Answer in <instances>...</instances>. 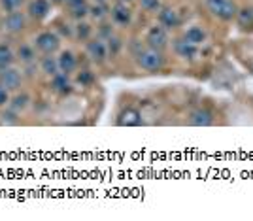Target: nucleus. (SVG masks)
Here are the masks:
<instances>
[{
  "mask_svg": "<svg viewBox=\"0 0 253 221\" xmlns=\"http://www.w3.org/2000/svg\"><path fill=\"white\" fill-rule=\"evenodd\" d=\"M13 61H15V53L11 51L10 45L2 44V45H0V70L10 68L11 64H13Z\"/></svg>",
  "mask_w": 253,
  "mask_h": 221,
  "instance_id": "obj_23",
  "label": "nucleus"
},
{
  "mask_svg": "<svg viewBox=\"0 0 253 221\" xmlns=\"http://www.w3.org/2000/svg\"><path fill=\"white\" fill-rule=\"evenodd\" d=\"M15 59L21 64H25V66L36 63V47L31 45V44H21L17 47V51H15Z\"/></svg>",
  "mask_w": 253,
  "mask_h": 221,
  "instance_id": "obj_18",
  "label": "nucleus"
},
{
  "mask_svg": "<svg viewBox=\"0 0 253 221\" xmlns=\"http://www.w3.org/2000/svg\"><path fill=\"white\" fill-rule=\"evenodd\" d=\"M32 45L36 47V51H40L42 55H53L55 51L61 49V36L53 31H43L34 38Z\"/></svg>",
  "mask_w": 253,
  "mask_h": 221,
  "instance_id": "obj_3",
  "label": "nucleus"
},
{
  "mask_svg": "<svg viewBox=\"0 0 253 221\" xmlns=\"http://www.w3.org/2000/svg\"><path fill=\"white\" fill-rule=\"evenodd\" d=\"M114 23H106V21H102L100 23V27H98V32H96V36L98 38H102V40H108L112 34H114V27H112Z\"/></svg>",
  "mask_w": 253,
  "mask_h": 221,
  "instance_id": "obj_29",
  "label": "nucleus"
},
{
  "mask_svg": "<svg viewBox=\"0 0 253 221\" xmlns=\"http://www.w3.org/2000/svg\"><path fill=\"white\" fill-rule=\"evenodd\" d=\"M6 102H10V93L0 85V106H6Z\"/></svg>",
  "mask_w": 253,
  "mask_h": 221,
  "instance_id": "obj_31",
  "label": "nucleus"
},
{
  "mask_svg": "<svg viewBox=\"0 0 253 221\" xmlns=\"http://www.w3.org/2000/svg\"><path fill=\"white\" fill-rule=\"evenodd\" d=\"M57 31L61 32L59 36H66V38H74V27L68 23H57Z\"/></svg>",
  "mask_w": 253,
  "mask_h": 221,
  "instance_id": "obj_30",
  "label": "nucleus"
},
{
  "mask_svg": "<svg viewBox=\"0 0 253 221\" xmlns=\"http://www.w3.org/2000/svg\"><path fill=\"white\" fill-rule=\"evenodd\" d=\"M106 45H108V53H110V57H116L117 53L121 51V47H123V40L116 36V34H112L108 40H106Z\"/></svg>",
  "mask_w": 253,
  "mask_h": 221,
  "instance_id": "obj_25",
  "label": "nucleus"
},
{
  "mask_svg": "<svg viewBox=\"0 0 253 221\" xmlns=\"http://www.w3.org/2000/svg\"><path fill=\"white\" fill-rule=\"evenodd\" d=\"M85 55L89 57V61L93 64H104L108 61V57H110V53H108V45L102 38H91V40H87L85 42Z\"/></svg>",
  "mask_w": 253,
  "mask_h": 221,
  "instance_id": "obj_4",
  "label": "nucleus"
},
{
  "mask_svg": "<svg viewBox=\"0 0 253 221\" xmlns=\"http://www.w3.org/2000/svg\"><path fill=\"white\" fill-rule=\"evenodd\" d=\"M117 2H125V4H128V2H132V0H117Z\"/></svg>",
  "mask_w": 253,
  "mask_h": 221,
  "instance_id": "obj_34",
  "label": "nucleus"
},
{
  "mask_svg": "<svg viewBox=\"0 0 253 221\" xmlns=\"http://www.w3.org/2000/svg\"><path fill=\"white\" fill-rule=\"evenodd\" d=\"M93 82H95V74L91 72V70H87V68H84V70H80V72L76 74V84L82 85V87H89Z\"/></svg>",
  "mask_w": 253,
  "mask_h": 221,
  "instance_id": "obj_26",
  "label": "nucleus"
},
{
  "mask_svg": "<svg viewBox=\"0 0 253 221\" xmlns=\"http://www.w3.org/2000/svg\"><path fill=\"white\" fill-rule=\"evenodd\" d=\"M23 2H25V0H0V8L6 11V13H10V11L19 10L23 6Z\"/></svg>",
  "mask_w": 253,
  "mask_h": 221,
  "instance_id": "obj_28",
  "label": "nucleus"
},
{
  "mask_svg": "<svg viewBox=\"0 0 253 221\" xmlns=\"http://www.w3.org/2000/svg\"><path fill=\"white\" fill-rule=\"evenodd\" d=\"M236 27L238 31L244 32V34H252L253 32V4H244V6H238V11H236Z\"/></svg>",
  "mask_w": 253,
  "mask_h": 221,
  "instance_id": "obj_9",
  "label": "nucleus"
},
{
  "mask_svg": "<svg viewBox=\"0 0 253 221\" xmlns=\"http://www.w3.org/2000/svg\"><path fill=\"white\" fill-rule=\"evenodd\" d=\"M57 63H59V70L63 74H68V76H72L78 70V57L70 49H63V51L59 53Z\"/></svg>",
  "mask_w": 253,
  "mask_h": 221,
  "instance_id": "obj_14",
  "label": "nucleus"
},
{
  "mask_svg": "<svg viewBox=\"0 0 253 221\" xmlns=\"http://www.w3.org/2000/svg\"><path fill=\"white\" fill-rule=\"evenodd\" d=\"M23 84V74L17 70V68H4V70H0V85L8 91V93H17L19 91V87Z\"/></svg>",
  "mask_w": 253,
  "mask_h": 221,
  "instance_id": "obj_7",
  "label": "nucleus"
},
{
  "mask_svg": "<svg viewBox=\"0 0 253 221\" xmlns=\"http://www.w3.org/2000/svg\"><path fill=\"white\" fill-rule=\"evenodd\" d=\"M110 19L116 27H128L132 23V10L125 2H116L110 6Z\"/></svg>",
  "mask_w": 253,
  "mask_h": 221,
  "instance_id": "obj_8",
  "label": "nucleus"
},
{
  "mask_svg": "<svg viewBox=\"0 0 253 221\" xmlns=\"http://www.w3.org/2000/svg\"><path fill=\"white\" fill-rule=\"evenodd\" d=\"M89 8H91L89 2H82V4H78L74 8H68V11H70V15L74 17L76 21H82L85 17H89Z\"/></svg>",
  "mask_w": 253,
  "mask_h": 221,
  "instance_id": "obj_24",
  "label": "nucleus"
},
{
  "mask_svg": "<svg viewBox=\"0 0 253 221\" xmlns=\"http://www.w3.org/2000/svg\"><path fill=\"white\" fill-rule=\"evenodd\" d=\"M206 10L210 11L211 17H215L217 21L229 23L236 17L238 6L234 0H204Z\"/></svg>",
  "mask_w": 253,
  "mask_h": 221,
  "instance_id": "obj_2",
  "label": "nucleus"
},
{
  "mask_svg": "<svg viewBox=\"0 0 253 221\" xmlns=\"http://www.w3.org/2000/svg\"><path fill=\"white\" fill-rule=\"evenodd\" d=\"M138 4H140L142 10L148 11V13H157L161 10V6H163L161 0H138Z\"/></svg>",
  "mask_w": 253,
  "mask_h": 221,
  "instance_id": "obj_27",
  "label": "nucleus"
},
{
  "mask_svg": "<svg viewBox=\"0 0 253 221\" xmlns=\"http://www.w3.org/2000/svg\"><path fill=\"white\" fill-rule=\"evenodd\" d=\"M82 2H87V0H64L66 8H74V6H78V4H82Z\"/></svg>",
  "mask_w": 253,
  "mask_h": 221,
  "instance_id": "obj_32",
  "label": "nucleus"
},
{
  "mask_svg": "<svg viewBox=\"0 0 253 221\" xmlns=\"http://www.w3.org/2000/svg\"><path fill=\"white\" fill-rule=\"evenodd\" d=\"M89 17H93V19L98 23L106 21V19L110 17V6H108V2H95V4H91V8H89Z\"/></svg>",
  "mask_w": 253,
  "mask_h": 221,
  "instance_id": "obj_19",
  "label": "nucleus"
},
{
  "mask_svg": "<svg viewBox=\"0 0 253 221\" xmlns=\"http://www.w3.org/2000/svg\"><path fill=\"white\" fill-rule=\"evenodd\" d=\"M91 34H93V27L85 21V19H82V21H76V25H74V40H78V42H87V40H91Z\"/></svg>",
  "mask_w": 253,
  "mask_h": 221,
  "instance_id": "obj_21",
  "label": "nucleus"
},
{
  "mask_svg": "<svg viewBox=\"0 0 253 221\" xmlns=\"http://www.w3.org/2000/svg\"><path fill=\"white\" fill-rule=\"evenodd\" d=\"M95 2H108V0H95Z\"/></svg>",
  "mask_w": 253,
  "mask_h": 221,
  "instance_id": "obj_35",
  "label": "nucleus"
},
{
  "mask_svg": "<svg viewBox=\"0 0 253 221\" xmlns=\"http://www.w3.org/2000/svg\"><path fill=\"white\" fill-rule=\"evenodd\" d=\"M170 44V36H169V31L163 27V25H153V27H149L148 32H146V45L149 47H153V49H167Z\"/></svg>",
  "mask_w": 253,
  "mask_h": 221,
  "instance_id": "obj_5",
  "label": "nucleus"
},
{
  "mask_svg": "<svg viewBox=\"0 0 253 221\" xmlns=\"http://www.w3.org/2000/svg\"><path fill=\"white\" fill-rule=\"evenodd\" d=\"M136 64L140 70L144 72H161L167 64V57L161 49H153V47H140L136 51Z\"/></svg>",
  "mask_w": 253,
  "mask_h": 221,
  "instance_id": "obj_1",
  "label": "nucleus"
},
{
  "mask_svg": "<svg viewBox=\"0 0 253 221\" xmlns=\"http://www.w3.org/2000/svg\"><path fill=\"white\" fill-rule=\"evenodd\" d=\"M157 19H159V25H163L167 31H174V29H178L179 25H181V17H179V13L172 6H161V10L157 11Z\"/></svg>",
  "mask_w": 253,
  "mask_h": 221,
  "instance_id": "obj_10",
  "label": "nucleus"
},
{
  "mask_svg": "<svg viewBox=\"0 0 253 221\" xmlns=\"http://www.w3.org/2000/svg\"><path fill=\"white\" fill-rule=\"evenodd\" d=\"M29 104H31V96L27 95V93H15L13 98H10L8 108H10L11 112H15V114H21V112H25L29 108Z\"/></svg>",
  "mask_w": 253,
  "mask_h": 221,
  "instance_id": "obj_20",
  "label": "nucleus"
},
{
  "mask_svg": "<svg viewBox=\"0 0 253 221\" xmlns=\"http://www.w3.org/2000/svg\"><path fill=\"white\" fill-rule=\"evenodd\" d=\"M51 4H64V0H49Z\"/></svg>",
  "mask_w": 253,
  "mask_h": 221,
  "instance_id": "obj_33",
  "label": "nucleus"
},
{
  "mask_svg": "<svg viewBox=\"0 0 253 221\" xmlns=\"http://www.w3.org/2000/svg\"><path fill=\"white\" fill-rule=\"evenodd\" d=\"M27 11H29V17L36 19V21H42L51 11V2L49 0H32Z\"/></svg>",
  "mask_w": 253,
  "mask_h": 221,
  "instance_id": "obj_16",
  "label": "nucleus"
},
{
  "mask_svg": "<svg viewBox=\"0 0 253 221\" xmlns=\"http://www.w3.org/2000/svg\"><path fill=\"white\" fill-rule=\"evenodd\" d=\"M49 80H51L49 87H51V91L55 93V95L66 96L74 91V84H72V80H70L68 74L59 72V74H55L53 78H49Z\"/></svg>",
  "mask_w": 253,
  "mask_h": 221,
  "instance_id": "obj_12",
  "label": "nucleus"
},
{
  "mask_svg": "<svg viewBox=\"0 0 253 221\" xmlns=\"http://www.w3.org/2000/svg\"><path fill=\"white\" fill-rule=\"evenodd\" d=\"M116 123L119 127H140L144 123V119H142V114L138 112L136 108H125V110L117 116Z\"/></svg>",
  "mask_w": 253,
  "mask_h": 221,
  "instance_id": "obj_15",
  "label": "nucleus"
},
{
  "mask_svg": "<svg viewBox=\"0 0 253 221\" xmlns=\"http://www.w3.org/2000/svg\"><path fill=\"white\" fill-rule=\"evenodd\" d=\"M213 121H215V116L208 108H195L187 119V123L191 127H211Z\"/></svg>",
  "mask_w": 253,
  "mask_h": 221,
  "instance_id": "obj_13",
  "label": "nucleus"
},
{
  "mask_svg": "<svg viewBox=\"0 0 253 221\" xmlns=\"http://www.w3.org/2000/svg\"><path fill=\"white\" fill-rule=\"evenodd\" d=\"M181 38H185L187 42L195 44V45L201 47L202 44H206V40H208V32H206V29L201 27V25H193V27H189V29L183 31Z\"/></svg>",
  "mask_w": 253,
  "mask_h": 221,
  "instance_id": "obj_17",
  "label": "nucleus"
},
{
  "mask_svg": "<svg viewBox=\"0 0 253 221\" xmlns=\"http://www.w3.org/2000/svg\"><path fill=\"white\" fill-rule=\"evenodd\" d=\"M2 27H4V31L11 32V34H17V32L27 29V15L19 10L10 11V13H6L4 21H2Z\"/></svg>",
  "mask_w": 253,
  "mask_h": 221,
  "instance_id": "obj_11",
  "label": "nucleus"
},
{
  "mask_svg": "<svg viewBox=\"0 0 253 221\" xmlns=\"http://www.w3.org/2000/svg\"><path fill=\"white\" fill-rule=\"evenodd\" d=\"M40 70H42L47 78H53L55 74H59V63H57V57L53 55H43L42 61H40Z\"/></svg>",
  "mask_w": 253,
  "mask_h": 221,
  "instance_id": "obj_22",
  "label": "nucleus"
},
{
  "mask_svg": "<svg viewBox=\"0 0 253 221\" xmlns=\"http://www.w3.org/2000/svg\"><path fill=\"white\" fill-rule=\"evenodd\" d=\"M172 49H174V53L178 55L181 61H187V63L195 61V59L199 57V53H201L199 45L187 42V40H185V38H181V36L172 42Z\"/></svg>",
  "mask_w": 253,
  "mask_h": 221,
  "instance_id": "obj_6",
  "label": "nucleus"
}]
</instances>
